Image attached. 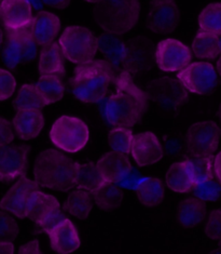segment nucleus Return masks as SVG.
Segmentation results:
<instances>
[{"label": "nucleus", "instance_id": "1", "mask_svg": "<svg viewBox=\"0 0 221 254\" xmlns=\"http://www.w3.org/2000/svg\"><path fill=\"white\" fill-rule=\"evenodd\" d=\"M115 81V92L98 103L99 111L113 128H131L139 122L146 112L148 96L136 86L127 70L121 71Z\"/></svg>", "mask_w": 221, "mask_h": 254}, {"label": "nucleus", "instance_id": "2", "mask_svg": "<svg viewBox=\"0 0 221 254\" xmlns=\"http://www.w3.org/2000/svg\"><path fill=\"white\" fill-rule=\"evenodd\" d=\"M112 76V66L107 61L92 60L79 64L70 80L74 95L86 104H98L108 91Z\"/></svg>", "mask_w": 221, "mask_h": 254}, {"label": "nucleus", "instance_id": "3", "mask_svg": "<svg viewBox=\"0 0 221 254\" xmlns=\"http://www.w3.org/2000/svg\"><path fill=\"white\" fill-rule=\"evenodd\" d=\"M76 162L54 149H45L36 159L34 181L40 187L67 191L76 186Z\"/></svg>", "mask_w": 221, "mask_h": 254}, {"label": "nucleus", "instance_id": "4", "mask_svg": "<svg viewBox=\"0 0 221 254\" xmlns=\"http://www.w3.org/2000/svg\"><path fill=\"white\" fill-rule=\"evenodd\" d=\"M139 13V0H99L93 9V19L107 33L122 35L135 26Z\"/></svg>", "mask_w": 221, "mask_h": 254}, {"label": "nucleus", "instance_id": "5", "mask_svg": "<svg viewBox=\"0 0 221 254\" xmlns=\"http://www.w3.org/2000/svg\"><path fill=\"white\" fill-rule=\"evenodd\" d=\"M58 42L65 59L76 64L92 61L98 49L96 37L82 26L66 27Z\"/></svg>", "mask_w": 221, "mask_h": 254}, {"label": "nucleus", "instance_id": "6", "mask_svg": "<svg viewBox=\"0 0 221 254\" xmlns=\"http://www.w3.org/2000/svg\"><path fill=\"white\" fill-rule=\"evenodd\" d=\"M51 142L67 153H78L86 147L89 132L82 119L62 116L55 120L50 130Z\"/></svg>", "mask_w": 221, "mask_h": 254}, {"label": "nucleus", "instance_id": "7", "mask_svg": "<svg viewBox=\"0 0 221 254\" xmlns=\"http://www.w3.org/2000/svg\"><path fill=\"white\" fill-rule=\"evenodd\" d=\"M7 40L2 50V59L10 68H15L22 62L32 61L37 56V44L33 37L31 25L25 28L7 29Z\"/></svg>", "mask_w": 221, "mask_h": 254}, {"label": "nucleus", "instance_id": "8", "mask_svg": "<svg viewBox=\"0 0 221 254\" xmlns=\"http://www.w3.org/2000/svg\"><path fill=\"white\" fill-rule=\"evenodd\" d=\"M177 78L188 91L196 94L212 93L218 82L214 66L206 62L189 64L177 72Z\"/></svg>", "mask_w": 221, "mask_h": 254}, {"label": "nucleus", "instance_id": "9", "mask_svg": "<svg viewBox=\"0 0 221 254\" xmlns=\"http://www.w3.org/2000/svg\"><path fill=\"white\" fill-rule=\"evenodd\" d=\"M220 135V128L212 120L192 125L187 135L188 152L196 156L213 155L219 146Z\"/></svg>", "mask_w": 221, "mask_h": 254}, {"label": "nucleus", "instance_id": "10", "mask_svg": "<svg viewBox=\"0 0 221 254\" xmlns=\"http://www.w3.org/2000/svg\"><path fill=\"white\" fill-rule=\"evenodd\" d=\"M148 95L160 106L177 108L187 102L188 89L178 78L161 77L149 83Z\"/></svg>", "mask_w": 221, "mask_h": 254}, {"label": "nucleus", "instance_id": "11", "mask_svg": "<svg viewBox=\"0 0 221 254\" xmlns=\"http://www.w3.org/2000/svg\"><path fill=\"white\" fill-rule=\"evenodd\" d=\"M192 60L189 48L177 39L161 40L155 49V62L165 72L179 71L188 66Z\"/></svg>", "mask_w": 221, "mask_h": 254}, {"label": "nucleus", "instance_id": "12", "mask_svg": "<svg viewBox=\"0 0 221 254\" xmlns=\"http://www.w3.org/2000/svg\"><path fill=\"white\" fill-rule=\"evenodd\" d=\"M180 19V11L175 0H152L147 15V25L157 34H170L177 28Z\"/></svg>", "mask_w": 221, "mask_h": 254}, {"label": "nucleus", "instance_id": "13", "mask_svg": "<svg viewBox=\"0 0 221 254\" xmlns=\"http://www.w3.org/2000/svg\"><path fill=\"white\" fill-rule=\"evenodd\" d=\"M38 190V185L35 181L25 177L11 187L7 193L0 200V208L15 215L20 219L27 217L29 207L34 196V192Z\"/></svg>", "mask_w": 221, "mask_h": 254}, {"label": "nucleus", "instance_id": "14", "mask_svg": "<svg viewBox=\"0 0 221 254\" xmlns=\"http://www.w3.org/2000/svg\"><path fill=\"white\" fill-rule=\"evenodd\" d=\"M29 148L24 145L0 146V182H11L25 177Z\"/></svg>", "mask_w": 221, "mask_h": 254}, {"label": "nucleus", "instance_id": "15", "mask_svg": "<svg viewBox=\"0 0 221 254\" xmlns=\"http://www.w3.org/2000/svg\"><path fill=\"white\" fill-rule=\"evenodd\" d=\"M132 156L139 167L154 165L162 159L163 148L158 136L152 132H142L134 136Z\"/></svg>", "mask_w": 221, "mask_h": 254}, {"label": "nucleus", "instance_id": "16", "mask_svg": "<svg viewBox=\"0 0 221 254\" xmlns=\"http://www.w3.org/2000/svg\"><path fill=\"white\" fill-rule=\"evenodd\" d=\"M0 21L7 29L17 31L27 27L33 21L31 3L28 0H2Z\"/></svg>", "mask_w": 221, "mask_h": 254}, {"label": "nucleus", "instance_id": "17", "mask_svg": "<svg viewBox=\"0 0 221 254\" xmlns=\"http://www.w3.org/2000/svg\"><path fill=\"white\" fill-rule=\"evenodd\" d=\"M50 247L53 251L65 254L76 251L80 247V238L75 225L70 220L65 219L51 229Z\"/></svg>", "mask_w": 221, "mask_h": 254}, {"label": "nucleus", "instance_id": "18", "mask_svg": "<svg viewBox=\"0 0 221 254\" xmlns=\"http://www.w3.org/2000/svg\"><path fill=\"white\" fill-rule=\"evenodd\" d=\"M15 133L21 140L28 141L40 134L44 127V117L41 110L17 111L13 118Z\"/></svg>", "mask_w": 221, "mask_h": 254}, {"label": "nucleus", "instance_id": "19", "mask_svg": "<svg viewBox=\"0 0 221 254\" xmlns=\"http://www.w3.org/2000/svg\"><path fill=\"white\" fill-rule=\"evenodd\" d=\"M61 29V22L55 15L47 11H40L33 17L31 31L38 46H44L55 39Z\"/></svg>", "mask_w": 221, "mask_h": 254}, {"label": "nucleus", "instance_id": "20", "mask_svg": "<svg viewBox=\"0 0 221 254\" xmlns=\"http://www.w3.org/2000/svg\"><path fill=\"white\" fill-rule=\"evenodd\" d=\"M97 168L107 182L117 183L127 177L132 166L127 155L112 150L101 157Z\"/></svg>", "mask_w": 221, "mask_h": 254}, {"label": "nucleus", "instance_id": "21", "mask_svg": "<svg viewBox=\"0 0 221 254\" xmlns=\"http://www.w3.org/2000/svg\"><path fill=\"white\" fill-rule=\"evenodd\" d=\"M64 54L59 42L51 41L43 46L39 57V72L41 76L54 75L64 77L66 74L64 65Z\"/></svg>", "mask_w": 221, "mask_h": 254}, {"label": "nucleus", "instance_id": "22", "mask_svg": "<svg viewBox=\"0 0 221 254\" xmlns=\"http://www.w3.org/2000/svg\"><path fill=\"white\" fill-rule=\"evenodd\" d=\"M76 186L89 193L96 190L101 185L107 183L106 179L98 170L97 165L92 162L78 163L76 162Z\"/></svg>", "mask_w": 221, "mask_h": 254}, {"label": "nucleus", "instance_id": "23", "mask_svg": "<svg viewBox=\"0 0 221 254\" xmlns=\"http://www.w3.org/2000/svg\"><path fill=\"white\" fill-rule=\"evenodd\" d=\"M166 184L173 191L186 193L193 190L195 186L192 177L189 172L186 159L175 162L166 172Z\"/></svg>", "mask_w": 221, "mask_h": 254}, {"label": "nucleus", "instance_id": "24", "mask_svg": "<svg viewBox=\"0 0 221 254\" xmlns=\"http://www.w3.org/2000/svg\"><path fill=\"white\" fill-rule=\"evenodd\" d=\"M206 215V207L203 200L195 198H188L178 205L177 220L183 227H193L198 225Z\"/></svg>", "mask_w": 221, "mask_h": 254}, {"label": "nucleus", "instance_id": "25", "mask_svg": "<svg viewBox=\"0 0 221 254\" xmlns=\"http://www.w3.org/2000/svg\"><path fill=\"white\" fill-rule=\"evenodd\" d=\"M58 208L61 207H59V202L54 196L47 195V193L37 190L34 192L27 217H29L38 226L45 217L54 212Z\"/></svg>", "mask_w": 221, "mask_h": 254}, {"label": "nucleus", "instance_id": "26", "mask_svg": "<svg viewBox=\"0 0 221 254\" xmlns=\"http://www.w3.org/2000/svg\"><path fill=\"white\" fill-rule=\"evenodd\" d=\"M99 51L104 54L111 65L119 66L125 64L128 58V47L115 37L112 34L107 33L101 35L97 39Z\"/></svg>", "mask_w": 221, "mask_h": 254}, {"label": "nucleus", "instance_id": "27", "mask_svg": "<svg viewBox=\"0 0 221 254\" xmlns=\"http://www.w3.org/2000/svg\"><path fill=\"white\" fill-rule=\"evenodd\" d=\"M95 203L101 210L111 212L123 201V191L115 182H107L92 192Z\"/></svg>", "mask_w": 221, "mask_h": 254}, {"label": "nucleus", "instance_id": "28", "mask_svg": "<svg viewBox=\"0 0 221 254\" xmlns=\"http://www.w3.org/2000/svg\"><path fill=\"white\" fill-rule=\"evenodd\" d=\"M192 52L199 59H215L221 53L219 36L200 31L192 41Z\"/></svg>", "mask_w": 221, "mask_h": 254}, {"label": "nucleus", "instance_id": "29", "mask_svg": "<svg viewBox=\"0 0 221 254\" xmlns=\"http://www.w3.org/2000/svg\"><path fill=\"white\" fill-rule=\"evenodd\" d=\"M189 172L192 177L195 185L201 184L206 181L214 179L215 158L210 156H196L191 155L190 158L186 159Z\"/></svg>", "mask_w": 221, "mask_h": 254}, {"label": "nucleus", "instance_id": "30", "mask_svg": "<svg viewBox=\"0 0 221 254\" xmlns=\"http://www.w3.org/2000/svg\"><path fill=\"white\" fill-rule=\"evenodd\" d=\"M137 197L146 207H154L163 201L164 185L162 181L155 178L142 180L136 190Z\"/></svg>", "mask_w": 221, "mask_h": 254}, {"label": "nucleus", "instance_id": "31", "mask_svg": "<svg viewBox=\"0 0 221 254\" xmlns=\"http://www.w3.org/2000/svg\"><path fill=\"white\" fill-rule=\"evenodd\" d=\"M46 105L47 103L37 86L31 83L24 84L14 101V108L16 111L41 110Z\"/></svg>", "mask_w": 221, "mask_h": 254}, {"label": "nucleus", "instance_id": "32", "mask_svg": "<svg viewBox=\"0 0 221 254\" xmlns=\"http://www.w3.org/2000/svg\"><path fill=\"white\" fill-rule=\"evenodd\" d=\"M64 209L73 216L80 220H86L92 210L89 192L83 190H75L65 201Z\"/></svg>", "mask_w": 221, "mask_h": 254}, {"label": "nucleus", "instance_id": "33", "mask_svg": "<svg viewBox=\"0 0 221 254\" xmlns=\"http://www.w3.org/2000/svg\"><path fill=\"white\" fill-rule=\"evenodd\" d=\"M36 86L44 95L47 105L62 100L65 95L64 84L59 80V78L54 75L41 76Z\"/></svg>", "mask_w": 221, "mask_h": 254}, {"label": "nucleus", "instance_id": "34", "mask_svg": "<svg viewBox=\"0 0 221 254\" xmlns=\"http://www.w3.org/2000/svg\"><path fill=\"white\" fill-rule=\"evenodd\" d=\"M200 29L215 35H221V2L210 3L199 15Z\"/></svg>", "mask_w": 221, "mask_h": 254}, {"label": "nucleus", "instance_id": "35", "mask_svg": "<svg viewBox=\"0 0 221 254\" xmlns=\"http://www.w3.org/2000/svg\"><path fill=\"white\" fill-rule=\"evenodd\" d=\"M134 135L130 128L124 127H116L108 134V144L112 150L129 155L132 150Z\"/></svg>", "mask_w": 221, "mask_h": 254}, {"label": "nucleus", "instance_id": "36", "mask_svg": "<svg viewBox=\"0 0 221 254\" xmlns=\"http://www.w3.org/2000/svg\"><path fill=\"white\" fill-rule=\"evenodd\" d=\"M195 197L203 201H217L221 196V184L214 179L206 181L193 187Z\"/></svg>", "mask_w": 221, "mask_h": 254}, {"label": "nucleus", "instance_id": "37", "mask_svg": "<svg viewBox=\"0 0 221 254\" xmlns=\"http://www.w3.org/2000/svg\"><path fill=\"white\" fill-rule=\"evenodd\" d=\"M19 226L13 217L7 213L0 212V240L13 241L16 238Z\"/></svg>", "mask_w": 221, "mask_h": 254}, {"label": "nucleus", "instance_id": "38", "mask_svg": "<svg viewBox=\"0 0 221 254\" xmlns=\"http://www.w3.org/2000/svg\"><path fill=\"white\" fill-rule=\"evenodd\" d=\"M16 81L13 75L8 70L0 68V101H5L13 95Z\"/></svg>", "mask_w": 221, "mask_h": 254}, {"label": "nucleus", "instance_id": "39", "mask_svg": "<svg viewBox=\"0 0 221 254\" xmlns=\"http://www.w3.org/2000/svg\"><path fill=\"white\" fill-rule=\"evenodd\" d=\"M206 235L213 240L221 241V210H214L205 228Z\"/></svg>", "mask_w": 221, "mask_h": 254}, {"label": "nucleus", "instance_id": "40", "mask_svg": "<svg viewBox=\"0 0 221 254\" xmlns=\"http://www.w3.org/2000/svg\"><path fill=\"white\" fill-rule=\"evenodd\" d=\"M65 219H66V217H65L62 209L58 208L57 210L54 211V212L51 213L47 217H45V219L39 224L38 227L41 229V232L49 234L52 228H54L56 225H58L59 223H62Z\"/></svg>", "mask_w": 221, "mask_h": 254}, {"label": "nucleus", "instance_id": "41", "mask_svg": "<svg viewBox=\"0 0 221 254\" xmlns=\"http://www.w3.org/2000/svg\"><path fill=\"white\" fill-rule=\"evenodd\" d=\"M14 140V133L12 126L7 119L0 117V146L10 145Z\"/></svg>", "mask_w": 221, "mask_h": 254}, {"label": "nucleus", "instance_id": "42", "mask_svg": "<svg viewBox=\"0 0 221 254\" xmlns=\"http://www.w3.org/2000/svg\"><path fill=\"white\" fill-rule=\"evenodd\" d=\"M20 253H31V254H39L41 253L40 247H39V241L37 239H34L29 241L28 244L24 245L20 248L19 250Z\"/></svg>", "mask_w": 221, "mask_h": 254}, {"label": "nucleus", "instance_id": "43", "mask_svg": "<svg viewBox=\"0 0 221 254\" xmlns=\"http://www.w3.org/2000/svg\"><path fill=\"white\" fill-rule=\"evenodd\" d=\"M44 2L52 8L63 10L69 7L71 0H44Z\"/></svg>", "mask_w": 221, "mask_h": 254}, {"label": "nucleus", "instance_id": "44", "mask_svg": "<svg viewBox=\"0 0 221 254\" xmlns=\"http://www.w3.org/2000/svg\"><path fill=\"white\" fill-rule=\"evenodd\" d=\"M214 168H215V174H216L217 180L221 184V152H219L216 155V157H215Z\"/></svg>", "mask_w": 221, "mask_h": 254}, {"label": "nucleus", "instance_id": "45", "mask_svg": "<svg viewBox=\"0 0 221 254\" xmlns=\"http://www.w3.org/2000/svg\"><path fill=\"white\" fill-rule=\"evenodd\" d=\"M14 247L11 241H1L0 240V253H13Z\"/></svg>", "mask_w": 221, "mask_h": 254}, {"label": "nucleus", "instance_id": "46", "mask_svg": "<svg viewBox=\"0 0 221 254\" xmlns=\"http://www.w3.org/2000/svg\"><path fill=\"white\" fill-rule=\"evenodd\" d=\"M217 70H218V72H219V75L221 76V57L219 58L218 62H217Z\"/></svg>", "mask_w": 221, "mask_h": 254}, {"label": "nucleus", "instance_id": "47", "mask_svg": "<svg viewBox=\"0 0 221 254\" xmlns=\"http://www.w3.org/2000/svg\"><path fill=\"white\" fill-rule=\"evenodd\" d=\"M2 40H3V34H2V31H1V28H0V45H1V42H2Z\"/></svg>", "mask_w": 221, "mask_h": 254}, {"label": "nucleus", "instance_id": "48", "mask_svg": "<svg viewBox=\"0 0 221 254\" xmlns=\"http://www.w3.org/2000/svg\"><path fill=\"white\" fill-rule=\"evenodd\" d=\"M218 116H219V119H220V122H221V104H220L219 111H218Z\"/></svg>", "mask_w": 221, "mask_h": 254}, {"label": "nucleus", "instance_id": "49", "mask_svg": "<svg viewBox=\"0 0 221 254\" xmlns=\"http://www.w3.org/2000/svg\"><path fill=\"white\" fill-rule=\"evenodd\" d=\"M86 1H88V2H97V1H99V0H86Z\"/></svg>", "mask_w": 221, "mask_h": 254}, {"label": "nucleus", "instance_id": "50", "mask_svg": "<svg viewBox=\"0 0 221 254\" xmlns=\"http://www.w3.org/2000/svg\"><path fill=\"white\" fill-rule=\"evenodd\" d=\"M219 41H220V48H221V35H220V37H219Z\"/></svg>", "mask_w": 221, "mask_h": 254}, {"label": "nucleus", "instance_id": "51", "mask_svg": "<svg viewBox=\"0 0 221 254\" xmlns=\"http://www.w3.org/2000/svg\"><path fill=\"white\" fill-rule=\"evenodd\" d=\"M2 2V0H0V3H1Z\"/></svg>", "mask_w": 221, "mask_h": 254}]
</instances>
